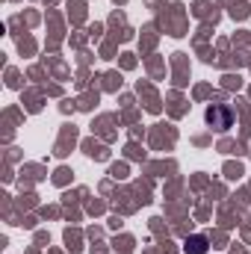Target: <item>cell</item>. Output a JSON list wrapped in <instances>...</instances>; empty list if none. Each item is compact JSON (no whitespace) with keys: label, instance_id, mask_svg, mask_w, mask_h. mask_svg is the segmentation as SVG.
I'll use <instances>...</instances> for the list:
<instances>
[{"label":"cell","instance_id":"6da1fadb","mask_svg":"<svg viewBox=\"0 0 251 254\" xmlns=\"http://www.w3.org/2000/svg\"><path fill=\"white\" fill-rule=\"evenodd\" d=\"M207 122L213 127H219V130H225V127H231V110L228 107H213L207 113Z\"/></svg>","mask_w":251,"mask_h":254},{"label":"cell","instance_id":"7a4b0ae2","mask_svg":"<svg viewBox=\"0 0 251 254\" xmlns=\"http://www.w3.org/2000/svg\"><path fill=\"white\" fill-rule=\"evenodd\" d=\"M187 252H192V254H204V240H201V237L189 240V243H187Z\"/></svg>","mask_w":251,"mask_h":254}]
</instances>
